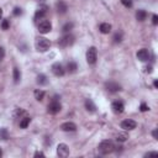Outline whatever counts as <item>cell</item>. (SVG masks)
Returning <instances> with one entry per match:
<instances>
[{
  "mask_svg": "<svg viewBox=\"0 0 158 158\" xmlns=\"http://www.w3.org/2000/svg\"><path fill=\"white\" fill-rule=\"evenodd\" d=\"M35 47L38 52L43 53V52H47L51 47V42L49 40H47L46 37H37L36 41H35Z\"/></svg>",
  "mask_w": 158,
  "mask_h": 158,
  "instance_id": "cell-1",
  "label": "cell"
},
{
  "mask_svg": "<svg viewBox=\"0 0 158 158\" xmlns=\"http://www.w3.org/2000/svg\"><path fill=\"white\" fill-rule=\"evenodd\" d=\"M114 148H115V146H114L112 141L104 139V141L100 142V144L98 147V151H99L100 154H109V153H111L114 151Z\"/></svg>",
  "mask_w": 158,
  "mask_h": 158,
  "instance_id": "cell-2",
  "label": "cell"
},
{
  "mask_svg": "<svg viewBox=\"0 0 158 158\" xmlns=\"http://www.w3.org/2000/svg\"><path fill=\"white\" fill-rule=\"evenodd\" d=\"M74 41H75L74 36L70 35V33H67V35H64L62 38H59L58 44H59L60 47H69V46H72V44L74 43Z\"/></svg>",
  "mask_w": 158,
  "mask_h": 158,
  "instance_id": "cell-3",
  "label": "cell"
},
{
  "mask_svg": "<svg viewBox=\"0 0 158 158\" xmlns=\"http://www.w3.org/2000/svg\"><path fill=\"white\" fill-rule=\"evenodd\" d=\"M98 59V49L95 47H89L86 51V62L89 64H95Z\"/></svg>",
  "mask_w": 158,
  "mask_h": 158,
  "instance_id": "cell-4",
  "label": "cell"
},
{
  "mask_svg": "<svg viewBox=\"0 0 158 158\" xmlns=\"http://www.w3.org/2000/svg\"><path fill=\"white\" fill-rule=\"evenodd\" d=\"M60 110H62V105H60V102L57 101L56 99H54L52 102L48 104V107H47L48 114H51V115H56V114H58Z\"/></svg>",
  "mask_w": 158,
  "mask_h": 158,
  "instance_id": "cell-5",
  "label": "cell"
},
{
  "mask_svg": "<svg viewBox=\"0 0 158 158\" xmlns=\"http://www.w3.org/2000/svg\"><path fill=\"white\" fill-rule=\"evenodd\" d=\"M52 30V23H51V21H48V20H42L40 23H38V31L41 32V33H48L49 31Z\"/></svg>",
  "mask_w": 158,
  "mask_h": 158,
  "instance_id": "cell-6",
  "label": "cell"
},
{
  "mask_svg": "<svg viewBox=\"0 0 158 158\" xmlns=\"http://www.w3.org/2000/svg\"><path fill=\"white\" fill-rule=\"evenodd\" d=\"M57 154L60 158H65L69 156V147L65 143H59L57 147Z\"/></svg>",
  "mask_w": 158,
  "mask_h": 158,
  "instance_id": "cell-7",
  "label": "cell"
},
{
  "mask_svg": "<svg viewBox=\"0 0 158 158\" xmlns=\"http://www.w3.org/2000/svg\"><path fill=\"white\" fill-rule=\"evenodd\" d=\"M105 88L107 91L110 93H116V91H120L121 90V85L114 80H110V81H106L105 83Z\"/></svg>",
  "mask_w": 158,
  "mask_h": 158,
  "instance_id": "cell-8",
  "label": "cell"
},
{
  "mask_svg": "<svg viewBox=\"0 0 158 158\" xmlns=\"http://www.w3.org/2000/svg\"><path fill=\"white\" fill-rule=\"evenodd\" d=\"M137 126L136 121L131 120V118H127V120H123L121 122V128L125 130V131H131V130H135Z\"/></svg>",
  "mask_w": 158,
  "mask_h": 158,
  "instance_id": "cell-9",
  "label": "cell"
},
{
  "mask_svg": "<svg viewBox=\"0 0 158 158\" xmlns=\"http://www.w3.org/2000/svg\"><path fill=\"white\" fill-rule=\"evenodd\" d=\"M52 73L56 75V77H63L64 75V73H65V69L63 68V65L60 64V63H54L53 65H52Z\"/></svg>",
  "mask_w": 158,
  "mask_h": 158,
  "instance_id": "cell-10",
  "label": "cell"
},
{
  "mask_svg": "<svg viewBox=\"0 0 158 158\" xmlns=\"http://www.w3.org/2000/svg\"><path fill=\"white\" fill-rule=\"evenodd\" d=\"M47 10H48L47 5H40V7L36 10V14H35V20H36V21H37V20H42V19L46 16Z\"/></svg>",
  "mask_w": 158,
  "mask_h": 158,
  "instance_id": "cell-11",
  "label": "cell"
},
{
  "mask_svg": "<svg viewBox=\"0 0 158 158\" xmlns=\"http://www.w3.org/2000/svg\"><path fill=\"white\" fill-rule=\"evenodd\" d=\"M60 130L64 131V132H74L77 131V125L74 122H64L60 125Z\"/></svg>",
  "mask_w": 158,
  "mask_h": 158,
  "instance_id": "cell-12",
  "label": "cell"
},
{
  "mask_svg": "<svg viewBox=\"0 0 158 158\" xmlns=\"http://www.w3.org/2000/svg\"><path fill=\"white\" fill-rule=\"evenodd\" d=\"M111 109L115 114H122L123 110H125V105L122 101H114L112 105H111Z\"/></svg>",
  "mask_w": 158,
  "mask_h": 158,
  "instance_id": "cell-13",
  "label": "cell"
},
{
  "mask_svg": "<svg viewBox=\"0 0 158 158\" xmlns=\"http://www.w3.org/2000/svg\"><path fill=\"white\" fill-rule=\"evenodd\" d=\"M137 58H138L139 60H142V62L148 60V59H149V52H148V49H146V48L139 49V51L137 52Z\"/></svg>",
  "mask_w": 158,
  "mask_h": 158,
  "instance_id": "cell-14",
  "label": "cell"
},
{
  "mask_svg": "<svg viewBox=\"0 0 158 158\" xmlns=\"http://www.w3.org/2000/svg\"><path fill=\"white\" fill-rule=\"evenodd\" d=\"M85 109L89 112H95L96 111V106H95V104L93 102L91 99H86L85 100Z\"/></svg>",
  "mask_w": 158,
  "mask_h": 158,
  "instance_id": "cell-15",
  "label": "cell"
},
{
  "mask_svg": "<svg viewBox=\"0 0 158 158\" xmlns=\"http://www.w3.org/2000/svg\"><path fill=\"white\" fill-rule=\"evenodd\" d=\"M68 10V6L64 1H58L57 2V12L58 14H65Z\"/></svg>",
  "mask_w": 158,
  "mask_h": 158,
  "instance_id": "cell-16",
  "label": "cell"
},
{
  "mask_svg": "<svg viewBox=\"0 0 158 158\" xmlns=\"http://www.w3.org/2000/svg\"><path fill=\"white\" fill-rule=\"evenodd\" d=\"M111 25L110 23H107V22H104V23H101L100 25V27H99V30H100V32L101 33H104V35H107V33H110L111 32Z\"/></svg>",
  "mask_w": 158,
  "mask_h": 158,
  "instance_id": "cell-17",
  "label": "cell"
},
{
  "mask_svg": "<svg viewBox=\"0 0 158 158\" xmlns=\"http://www.w3.org/2000/svg\"><path fill=\"white\" fill-rule=\"evenodd\" d=\"M146 17H147V11L146 10H137V12H136V19L138 20V21H144L146 20Z\"/></svg>",
  "mask_w": 158,
  "mask_h": 158,
  "instance_id": "cell-18",
  "label": "cell"
},
{
  "mask_svg": "<svg viewBox=\"0 0 158 158\" xmlns=\"http://www.w3.org/2000/svg\"><path fill=\"white\" fill-rule=\"evenodd\" d=\"M77 69H78V65L75 62H68V64H67L68 73H74V72H77Z\"/></svg>",
  "mask_w": 158,
  "mask_h": 158,
  "instance_id": "cell-19",
  "label": "cell"
},
{
  "mask_svg": "<svg viewBox=\"0 0 158 158\" xmlns=\"http://www.w3.org/2000/svg\"><path fill=\"white\" fill-rule=\"evenodd\" d=\"M36 81H37V84H40V85H46V84L48 83V79H47V77H46L44 74H40V75L37 77V79H36Z\"/></svg>",
  "mask_w": 158,
  "mask_h": 158,
  "instance_id": "cell-20",
  "label": "cell"
},
{
  "mask_svg": "<svg viewBox=\"0 0 158 158\" xmlns=\"http://www.w3.org/2000/svg\"><path fill=\"white\" fill-rule=\"evenodd\" d=\"M33 95H35V99H36L37 101H42V100H43V98H44V91H43V90L37 89V90H35Z\"/></svg>",
  "mask_w": 158,
  "mask_h": 158,
  "instance_id": "cell-21",
  "label": "cell"
},
{
  "mask_svg": "<svg viewBox=\"0 0 158 158\" xmlns=\"http://www.w3.org/2000/svg\"><path fill=\"white\" fill-rule=\"evenodd\" d=\"M30 122H31V118L26 116V117L21 118V121H20V127H21V128H27V126L30 125Z\"/></svg>",
  "mask_w": 158,
  "mask_h": 158,
  "instance_id": "cell-22",
  "label": "cell"
},
{
  "mask_svg": "<svg viewBox=\"0 0 158 158\" xmlns=\"http://www.w3.org/2000/svg\"><path fill=\"white\" fill-rule=\"evenodd\" d=\"M12 75H14V81H15V83H19V81H20V79H21V73H20L19 68H14Z\"/></svg>",
  "mask_w": 158,
  "mask_h": 158,
  "instance_id": "cell-23",
  "label": "cell"
},
{
  "mask_svg": "<svg viewBox=\"0 0 158 158\" xmlns=\"http://www.w3.org/2000/svg\"><path fill=\"white\" fill-rule=\"evenodd\" d=\"M0 138L4 139V141H6L9 138V131H7V128H5V127L0 128Z\"/></svg>",
  "mask_w": 158,
  "mask_h": 158,
  "instance_id": "cell-24",
  "label": "cell"
},
{
  "mask_svg": "<svg viewBox=\"0 0 158 158\" xmlns=\"http://www.w3.org/2000/svg\"><path fill=\"white\" fill-rule=\"evenodd\" d=\"M127 138H128L127 133H118V135H116V141L117 142H125V141H127Z\"/></svg>",
  "mask_w": 158,
  "mask_h": 158,
  "instance_id": "cell-25",
  "label": "cell"
},
{
  "mask_svg": "<svg viewBox=\"0 0 158 158\" xmlns=\"http://www.w3.org/2000/svg\"><path fill=\"white\" fill-rule=\"evenodd\" d=\"M73 26H74V25H73V22H67V23H65V25L63 26V28H62V31L67 33V32H69V31H70V30L73 28Z\"/></svg>",
  "mask_w": 158,
  "mask_h": 158,
  "instance_id": "cell-26",
  "label": "cell"
},
{
  "mask_svg": "<svg viewBox=\"0 0 158 158\" xmlns=\"http://www.w3.org/2000/svg\"><path fill=\"white\" fill-rule=\"evenodd\" d=\"M122 41V33L121 32H116L115 35H114V42L115 43H118V42H121Z\"/></svg>",
  "mask_w": 158,
  "mask_h": 158,
  "instance_id": "cell-27",
  "label": "cell"
},
{
  "mask_svg": "<svg viewBox=\"0 0 158 158\" xmlns=\"http://www.w3.org/2000/svg\"><path fill=\"white\" fill-rule=\"evenodd\" d=\"M9 27H10V22H9V20H7V19L2 20V22H1V28H2V30H7Z\"/></svg>",
  "mask_w": 158,
  "mask_h": 158,
  "instance_id": "cell-28",
  "label": "cell"
},
{
  "mask_svg": "<svg viewBox=\"0 0 158 158\" xmlns=\"http://www.w3.org/2000/svg\"><path fill=\"white\" fill-rule=\"evenodd\" d=\"M22 115H25V110H22V109H16L15 110V114H14L15 117H20Z\"/></svg>",
  "mask_w": 158,
  "mask_h": 158,
  "instance_id": "cell-29",
  "label": "cell"
},
{
  "mask_svg": "<svg viewBox=\"0 0 158 158\" xmlns=\"http://www.w3.org/2000/svg\"><path fill=\"white\" fill-rule=\"evenodd\" d=\"M121 4L126 7H131L132 6V0H121Z\"/></svg>",
  "mask_w": 158,
  "mask_h": 158,
  "instance_id": "cell-30",
  "label": "cell"
},
{
  "mask_svg": "<svg viewBox=\"0 0 158 158\" xmlns=\"http://www.w3.org/2000/svg\"><path fill=\"white\" fill-rule=\"evenodd\" d=\"M12 14H14L15 16H19V15H21V14H22V10H21L20 7H15V9H14V11H12Z\"/></svg>",
  "mask_w": 158,
  "mask_h": 158,
  "instance_id": "cell-31",
  "label": "cell"
},
{
  "mask_svg": "<svg viewBox=\"0 0 158 158\" xmlns=\"http://www.w3.org/2000/svg\"><path fill=\"white\" fill-rule=\"evenodd\" d=\"M139 110L142 111V112H144V111H147V110H149V107L143 102V104H141V106H139Z\"/></svg>",
  "mask_w": 158,
  "mask_h": 158,
  "instance_id": "cell-32",
  "label": "cell"
},
{
  "mask_svg": "<svg viewBox=\"0 0 158 158\" xmlns=\"http://www.w3.org/2000/svg\"><path fill=\"white\" fill-rule=\"evenodd\" d=\"M4 57H5V49H4V47L0 46V60H2Z\"/></svg>",
  "mask_w": 158,
  "mask_h": 158,
  "instance_id": "cell-33",
  "label": "cell"
},
{
  "mask_svg": "<svg viewBox=\"0 0 158 158\" xmlns=\"http://www.w3.org/2000/svg\"><path fill=\"white\" fill-rule=\"evenodd\" d=\"M152 22H153V25H158V16L157 15L152 16Z\"/></svg>",
  "mask_w": 158,
  "mask_h": 158,
  "instance_id": "cell-34",
  "label": "cell"
},
{
  "mask_svg": "<svg viewBox=\"0 0 158 158\" xmlns=\"http://www.w3.org/2000/svg\"><path fill=\"white\" fill-rule=\"evenodd\" d=\"M146 157H152V156H158V152H148L144 154Z\"/></svg>",
  "mask_w": 158,
  "mask_h": 158,
  "instance_id": "cell-35",
  "label": "cell"
},
{
  "mask_svg": "<svg viewBox=\"0 0 158 158\" xmlns=\"http://www.w3.org/2000/svg\"><path fill=\"white\" fill-rule=\"evenodd\" d=\"M35 157H44V154H43V152H40V151H37L35 154H33Z\"/></svg>",
  "mask_w": 158,
  "mask_h": 158,
  "instance_id": "cell-36",
  "label": "cell"
},
{
  "mask_svg": "<svg viewBox=\"0 0 158 158\" xmlns=\"http://www.w3.org/2000/svg\"><path fill=\"white\" fill-rule=\"evenodd\" d=\"M152 136H153V138H158V136H157V130H153V131H152Z\"/></svg>",
  "mask_w": 158,
  "mask_h": 158,
  "instance_id": "cell-37",
  "label": "cell"
},
{
  "mask_svg": "<svg viewBox=\"0 0 158 158\" xmlns=\"http://www.w3.org/2000/svg\"><path fill=\"white\" fill-rule=\"evenodd\" d=\"M146 72L147 73H152V67L149 65V67H146Z\"/></svg>",
  "mask_w": 158,
  "mask_h": 158,
  "instance_id": "cell-38",
  "label": "cell"
},
{
  "mask_svg": "<svg viewBox=\"0 0 158 158\" xmlns=\"http://www.w3.org/2000/svg\"><path fill=\"white\" fill-rule=\"evenodd\" d=\"M153 85H154V88H158V81H157V80H154V83H153Z\"/></svg>",
  "mask_w": 158,
  "mask_h": 158,
  "instance_id": "cell-39",
  "label": "cell"
},
{
  "mask_svg": "<svg viewBox=\"0 0 158 158\" xmlns=\"http://www.w3.org/2000/svg\"><path fill=\"white\" fill-rule=\"evenodd\" d=\"M1 17H2V10L0 9V20H1Z\"/></svg>",
  "mask_w": 158,
  "mask_h": 158,
  "instance_id": "cell-40",
  "label": "cell"
},
{
  "mask_svg": "<svg viewBox=\"0 0 158 158\" xmlns=\"http://www.w3.org/2000/svg\"><path fill=\"white\" fill-rule=\"evenodd\" d=\"M2 156V151H1V148H0V157Z\"/></svg>",
  "mask_w": 158,
  "mask_h": 158,
  "instance_id": "cell-41",
  "label": "cell"
}]
</instances>
